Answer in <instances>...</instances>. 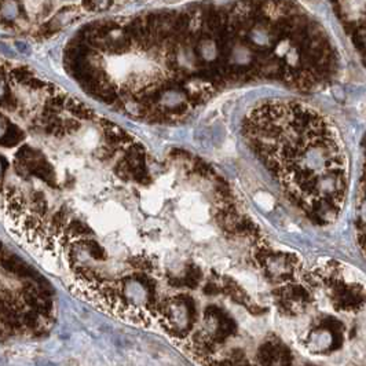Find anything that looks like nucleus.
<instances>
[{
	"instance_id": "nucleus-22",
	"label": "nucleus",
	"mask_w": 366,
	"mask_h": 366,
	"mask_svg": "<svg viewBox=\"0 0 366 366\" xmlns=\"http://www.w3.org/2000/svg\"><path fill=\"white\" fill-rule=\"evenodd\" d=\"M0 251H1V242H0Z\"/></svg>"
},
{
	"instance_id": "nucleus-5",
	"label": "nucleus",
	"mask_w": 366,
	"mask_h": 366,
	"mask_svg": "<svg viewBox=\"0 0 366 366\" xmlns=\"http://www.w3.org/2000/svg\"><path fill=\"white\" fill-rule=\"evenodd\" d=\"M211 339L220 344L233 336L237 326L229 314L218 306H208L204 311V326L201 328Z\"/></svg>"
},
{
	"instance_id": "nucleus-13",
	"label": "nucleus",
	"mask_w": 366,
	"mask_h": 366,
	"mask_svg": "<svg viewBox=\"0 0 366 366\" xmlns=\"http://www.w3.org/2000/svg\"><path fill=\"white\" fill-rule=\"evenodd\" d=\"M128 266H131L133 271H142L150 274L156 268V263L152 258L145 255H136L128 259Z\"/></svg>"
},
{
	"instance_id": "nucleus-8",
	"label": "nucleus",
	"mask_w": 366,
	"mask_h": 366,
	"mask_svg": "<svg viewBox=\"0 0 366 366\" xmlns=\"http://www.w3.org/2000/svg\"><path fill=\"white\" fill-rule=\"evenodd\" d=\"M256 361L258 366H291L292 354L282 341L271 337L258 348Z\"/></svg>"
},
{
	"instance_id": "nucleus-16",
	"label": "nucleus",
	"mask_w": 366,
	"mask_h": 366,
	"mask_svg": "<svg viewBox=\"0 0 366 366\" xmlns=\"http://www.w3.org/2000/svg\"><path fill=\"white\" fill-rule=\"evenodd\" d=\"M202 292L205 293V295H208V296H216V295L222 293V285L218 284L216 281L209 280L208 282H206L205 285H204Z\"/></svg>"
},
{
	"instance_id": "nucleus-9",
	"label": "nucleus",
	"mask_w": 366,
	"mask_h": 366,
	"mask_svg": "<svg viewBox=\"0 0 366 366\" xmlns=\"http://www.w3.org/2000/svg\"><path fill=\"white\" fill-rule=\"evenodd\" d=\"M0 266H1V268L4 271L11 274L14 277L24 278V280H32L36 284L44 282V280L41 278L40 275L37 273H34L33 270L28 266L24 260H21L20 258H17L15 255H11V253H3V255H0Z\"/></svg>"
},
{
	"instance_id": "nucleus-4",
	"label": "nucleus",
	"mask_w": 366,
	"mask_h": 366,
	"mask_svg": "<svg viewBox=\"0 0 366 366\" xmlns=\"http://www.w3.org/2000/svg\"><path fill=\"white\" fill-rule=\"evenodd\" d=\"M333 306L339 311H355L366 303V295L362 288L346 284L337 278L328 281Z\"/></svg>"
},
{
	"instance_id": "nucleus-1",
	"label": "nucleus",
	"mask_w": 366,
	"mask_h": 366,
	"mask_svg": "<svg viewBox=\"0 0 366 366\" xmlns=\"http://www.w3.org/2000/svg\"><path fill=\"white\" fill-rule=\"evenodd\" d=\"M242 135L296 205L304 211L318 201L341 206L346 153L339 131L320 110L299 100H265L246 113Z\"/></svg>"
},
{
	"instance_id": "nucleus-19",
	"label": "nucleus",
	"mask_w": 366,
	"mask_h": 366,
	"mask_svg": "<svg viewBox=\"0 0 366 366\" xmlns=\"http://www.w3.org/2000/svg\"><path fill=\"white\" fill-rule=\"evenodd\" d=\"M4 93H6V88H4V84H3L1 79H0V100L4 97Z\"/></svg>"
},
{
	"instance_id": "nucleus-12",
	"label": "nucleus",
	"mask_w": 366,
	"mask_h": 366,
	"mask_svg": "<svg viewBox=\"0 0 366 366\" xmlns=\"http://www.w3.org/2000/svg\"><path fill=\"white\" fill-rule=\"evenodd\" d=\"M182 280V286L189 288V289H196L201 284L202 280V271L199 266L196 265H189L185 268V273L180 277Z\"/></svg>"
},
{
	"instance_id": "nucleus-20",
	"label": "nucleus",
	"mask_w": 366,
	"mask_h": 366,
	"mask_svg": "<svg viewBox=\"0 0 366 366\" xmlns=\"http://www.w3.org/2000/svg\"><path fill=\"white\" fill-rule=\"evenodd\" d=\"M360 241H361V245L364 246V249H365V252H366V234H361Z\"/></svg>"
},
{
	"instance_id": "nucleus-21",
	"label": "nucleus",
	"mask_w": 366,
	"mask_h": 366,
	"mask_svg": "<svg viewBox=\"0 0 366 366\" xmlns=\"http://www.w3.org/2000/svg\"><path fill=\"white\" fill-rule=\"evenodd\" d=\"M149 27H150V21H149ZM150 28H152V27H150ZM152 29H153V28H152ZM157 34H159V33H157ZM157 93H159V91H157ZM180 97H182V95H180ZM152 102H153V105L156 106V103H157V94H154V95H153V100H152Z\"/></svg>"
},
{
	"instance_id": "nucleus-15",
	"label": "nucleus",
	"mask_w": 366,
	"mask_h": 366,
	"mask_svg": "<svg viewBox=\"0 0 366 366\" xmlns=\"http://www.w3.org/2000/svg\"><path fill=\"white\" fill-rule=\"evenodd\" d=\"M0 13L6 20H14L20 14V7L15 0H4L1 1L0 6Z\"/></svg>"
},
{
	"instance_id": "nucleus-10",
	"label": "nucleus",
	"mask_w": 366,
	"mask_h": 366,
	"mask_svg": "<svg viewBox=\"0 0 366 366\" xmlns=\"http://www.w3.org/2000/svg\"><path fill=\"white\" fill-rule=\"evenodd\" d=\"M220 285H222V292L226 293L227 296H230L233 299V301L248 308L251 313H259V307L255 306V303L251 300V298L244 292V289L235 281H233L232 278H225V280L222 281Z\"/></svg>"
},
{
	"instance_id": "nucleus-11",
	"label": "nucleus",
	"mask_w": 366,
	"mask_h": 366,
	"mask_svg": "<svg viewBox=\"0 0 366 366\" xmlns=\"http://www.w3.org/2000/svg\"><path fill=\"white\" fill-rule=\"evenodd\" d=\"M70 244H73L79 251H86L88 253V256L95 262H103L106 260L107 253L106 249L100 245L98 241H95L91 237H87V238H80V240L72 241Z\"/></svg>"
},
{
	"instance_id": "nucleus-2",
	"label": "nucleus",
	"mask_w": 366,
	"mask_h": 366,
	"mask_svg": "<svg viewBox=\"0 0 366 366\" xmlns=\"http://www.w3.org/2000/svg\"><path fill=\"white\" fill-rule=\"evenodd\" d=\"M156 314L166 331L178 339L186 337L197 322V306L192 296L179 293L172 299L160 300Z\"/></svg>"
},
{
	"instance_id": "nucleus-14",
	"label": "nucleus",
	"mask_w": 366,
	"mask_h": 366,
	"mask_svg": "<svg viewBox=\"0 0 366 366\" xmlns=\"http://www.w3.org/2000/svg\"><path fill=\"white\" fill-rule=\"evenodd\" d=\"M31 204H32V211L33 215L43 218L48 211V202L46 200V196L41 192H34L31 199Z\"/></svg>"
},
{
	"instance_id": "nucleus-3",
	"label": "nucleus",
	"mask_w": 366,
	"mask_h": 366,
	"mask_svg": "<svg viewBox=\"0 0 366 366\" xmlns=\"http://www.w3.org/2000/svg\"><path fill=\"white\" fill-rule=\"evenodd\" d=\"M256 259L266 271V275L273 282H286L292 280L298 266V259L289 253H275L266 246H260L256 251Z\"/></svg>"
},
{
	"instance_id": "nucleus-7",
	"label": "nucleus",
	"mask_w": 366,
	"mask_h": 366,
	"mask_svg": "<svg viewBox=\"0 0 366 366\" xmlns=\"http://www.w3.org/2000/svg\"><path fill=\"white\" fill-rule=\"evenodd\" d=\"M343 341L344 332L332 331L318 324L307 336L306 347L313 354H329L339 350Z\"/></svg>"
},
{
	"instance_id": "nucleus-17",
	"label": "nucleus",
	"mask_w": 366,
	"mask_h": 366,
	"mask_svg": "<svg viewBox=\"0 0 366 366\" xmlns=\"http://www.w3.org/2000/svg\"><path fill=\"white\" fill-rule=\"evenodd\" d=\"M112 0H86L84 4L91 10H105L106 7H109Z\"/></svg>"
},
{
	"instance_id": "nucleus-18",
	"label": "nucleus",
	"mask_w": 366,
	"mask_h": 366,
	"mask_svg": "<svg viewBox=\"0 0 366 366\" xmlns=\"http://www.w3.org/2000/svg\"><path fill=\"white\" fill-rule=\"evenodd\" d=\"M360 222L366 225V196L365 199L362 200V204H361L360 208Z\"/></svg>"
},
{
	"instance_id": "nucleus-6",
	"label": "nucleus",
	"mask_w": 366,
	"mask_h": 366,
	"mask_svg": "<svg viewBox=\"0 0 366 366\" xmlns=\"http://www.w3.org/2000/svg\"><path fill=\"white\" fill-rule=\"evenodd\" d=\"M274 298L281 310L288 314L301 313L311 301L308 291L299 284H286L275 289Z\"/></svg>"
}]
</instances>
